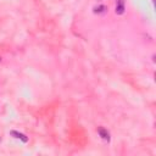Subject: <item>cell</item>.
Here are the masks:
<instances>
[{"instance_id":"cell-1","label":"cell","mask_w":156,"mask_h":156,"mask_svg":"<svg viewBox=\"0 0 156 156\" xmlns=\"http://www.w3.org/2000/svg\"><path fill=\"white\" fill-rule=\"evenodd\" d=\"M98 133L101 136V139H104L105 141H110V133L107 132V129H105L104 127H99L98 128Z\"/></svg>"},{"instance_id":"cell-2","label":"cell","mask_w":156,"mask_h":156,"mask_svg":"<svg viewBox=\"0 0 156 156\" xmlns=\"http://www.w3.org/2000/svg\"><path fill=\"white\" fill-rule=\"evenodd\" d=\"M124 10H126L124 0H117V4H116V13L117 15H123L124 13Z\"/></svg>"},{"instance_id":"cell-3","label":"cell","mask_w":156,"mask_h":156,"mask_svg":"<svg viewBox=\"0 0 156 156\" xmlns=\"http://www.w3.org/2000/svg\"><path fill=\"white\" fill-rule=\"evenodd\" d=\"M10 135H12V136H15V138L22 140L23 143H27V141H28V138H27L23 133H20V132H17V130H11V132H10Z\"/></svg>"},{"instance_id":"cell-4","label":"cell","mask_w":156,"mask_h":156,"mask_svg":"<svg viewBox=\"0 0 156 156\" xmlns=\"http://www.w3.org/2000/svg\"><path fill=\"white\" fill-rule=\"evenodd\" d=\"M106 10H107V7L105 5H99V6H95L94 7V12L95 13H104Z\"/></svg>"},{"instance_id":"cell-5","label":"cell","mask_w":156,"mask_h":156,"mask_svg":"<svg viewBox=\"0 0 156 156\" xmlns=\"http://www.w3.org/2000/svg\"><path fill=\"white\" fill-rule=\"evenodd\" d=\"M0 61H1V57H0Z\"/></svg>"}]
</instances>
